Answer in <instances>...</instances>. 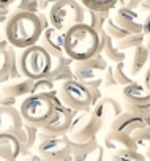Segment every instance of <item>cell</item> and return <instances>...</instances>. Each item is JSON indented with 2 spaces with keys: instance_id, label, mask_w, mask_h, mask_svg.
Returning <instances> with one entry per match:
<instances>
[{
  "instance_id": "cell-1",
  "label": "cell",
  "mask_w": 150,
  "mask_h": 161,
  "mask_svg": "<svg viewBox=\"0 0 150 161\" xmlns=\"http://www.w3.org/2000/svg\"><path fill=\"white\" fill-rule=\"evenodd\" d=\"M7 40L14 49H25L38 43L43 27L38 14L27 11H11L5 25Z\"/></svg>"
},
{
  "instance_id": "cell-2",
  "label": "cell",
  "mask_w": 150,
  "mask_h": 161,
  "mask_svg": "<svg viewBox=\"0 0 150 161\" xmlns=\"http://www.w3.org/2000/svg\"><path fill=\"white\" fill-rule=\"evenodd\" d=\"M65 55L73 60H86L100 54V35L87 24L69 27L63 33Z\"/></svg>"
},
{
  "instance_id": "cell-3",
  "label": "cell",
  "mask_w": 150,
  "mask_h": 161,
  "mask_svg": "<svg viewBox=\"0 0 150 161\" xmlns=\"http://www.w3.org/2000/svg\"><path fill=\"white\" fill-rule=\"evenodd\" d=\"M60 103L62 101L58 98L57 90L49 95H29L22 100L19 106V112L24 123H29L41 130L47 123V120L52 117L55 106Z\"/></svg>"
},
{
  "instance_id": "cell-4",
  "label": "cell",
  "mask_w": 150,
  "mask_h": 161,
  "mask_svg": "<svg viewBox=\"0 0 150 161\" xmlns=\"http://www.w3.org/2000/svg\"><path fill=\"white\" fill-rule=\"evenodd\" d=\"M52 65V57L40 46L33 44L21 51L18 55V66L22 77L38 80L47 77Z\"/></svg>"
},
{
  "instance_id": "cell-5",
  "label": "cell",
  "mask_w": 150,
  "mask_h": 161,
  "mask_svg": "<svg viewBox=\"0 0 150 161\" xmlns=\"http://www.w3.org/2000/svg\"><path fill=\"white\" fill-rule=\"evenodd\" d=\"M86 18V8L78 3L76 0H58V2L52 3L49 8V25L60 30L66 32L69 27L82 24Z\"/></svg>"
},
{
  "instance_id": "cell-6",
  "label": "cell",
  "mask_w": 150,
  "mask_h": 161,
  "mask_svg": "<svg viewBox=\"0 0 150 161\" xmlns=\"http://www.w3.org/2000/svg\"><path fill=\"white\" fill-rule=\"evenodd\" d=\"M106 68H108V60L101 54H97L86 60H74L71 63V71L74 79L87 87L103 86V74Z\"/></svg>"
},
{
  "instance_id": "cell-7",
  "label": "cell",
  "mask_w": 150,
  "mask_h": 161,
  "mask_svg": "<svg viewBox=\"0 0 150 161\" xmlns=\"http://www.w3.org/2000/svg\"><path fill=\"white\" fill-rule=\"evenodd\" d=\"M57 93H58L62 104H65L66 108L76 111V112L92 109V98H90L89 87L76 79L58 84Z\"/></svg>"
},
{
  "instance_id": "cell-8",
  "label": "cell",
  "mask_w": 150,
  "mask_h": 161,
  "mask_svg": "<svg viewBox=\"0 0 150 161\" xmlns=\"http://www.w3.org/2000/svg\"><path fill=\"white\" fill-rule=\"evenodd\" d=\"M101 126H103V123L95 117V114L90 109L81 111L73 119L66 137L73 142H87V141L97 137Z\"/></svg>"
},
{
  "instance_id": "cell-9",
  "label": "cell",
  "mask_w": 150,
  "mask_h": 161,
  "mask_svg": "<svg viewBox=\"0 0 150 161\" xmlns=\"http://www.w3.org/2000/svg\"><path fill=\"white\" fill-rule=\"evenodd\" d=\"M123 101L128 112H134L142 117H150V92L144 86L133 82L123 87Z\"/></svg>"
},
{
  "instance_id": "cell-10",
  "label": "cell",
  "mask_w": 150,
  "mask_h": 161,
  "mask_svg": "<svg viewBox=\"0 0 150 161\" xmlns=\"http://www.w3.org/2000/svg\"><path fill=\"white\" fill-rule=\"evenodd\" d=\"M78 115L76 111H73L69 108H66L65 104H57L55 109H54V114L52 117L47 120V123L41 128V131L54 136V137H58V136H66L68 131H69V126H71V122L73 119Z\"/></svg>"
},
{
  "instance_id": "cell-11",
  "label": "cell",
  "mask_w": 150,
  "mask_h": 161,
  "mask_svg": "<svg viewBox=\"0 0 150 161\" xmlns=\"http://www.w3.org/2000/svg\"><path fill=\"white\" fill-rule=\"evenodd\" d=\"M36 155L43 158L44 161H55V159H63L71 156L69 150V139L66 136H58V137H51L47 141L38 142L36 145Z\"/></svg>"
},
{
  "instance_id": "cell-12",
  "label": "cell",
  "mask_w": 150,
  "mask_h": 161,
  "mask_svg": "<svg viewBox=\"0 0 150 161\" xmlns=\"http://www.w3.org/2000/svg\"><path fill=\"white\" fill-rule=\"evenodd\" d=\"M144 126H150V117H142L128 111H123L119 117H115L111 122V131H119L130 136L136 130H141Z\"/></svg>"
},
{
  "instance_id": "cell-13",
  "label": "cell",
  "mask_w": 150,
  "mask_h": 161,
  "mask_svg": "<svg viewBox=\"0 0 150 161\" xmlns=\"http://www.w3.org/2000/svg\"><path fill=\"white\" fill-rule=\"evenodd\" d=\"M19 77H22V74L18 66V54L14 47L0 51V84Z\"/></svg>"
},
{
  "instance_id": "cell-14",
  "label": "cell",
  "mask_w": 150,
  "mask_h": 161,
  "mask_svg": "<svg viewBox=\"0 0 150 161\" xmlns=\"http://www.w3.org/2000/svg\"><path fill=\"white\" fill-rule=\"evenodd\" d=\"M51 57H60L65 55V49H63V32L54 29V27H47L43 30L38 43Z\"/></svg>"
},
{
  "instance_id": "cell-15",
  "label": "cell",
  "mask_w": 150,
  "mask_h": 161,
  "mask_svg": "<svg viewBox=\"0 0 150 161\" xmlns=\"http://www.w3.org/2000/svg\"><path fill=\"white\" fill-rule=\"evenodd\" d=\"M92 112L101 123H106V122L111 123L115 117H119L123 112V108L117 100H114L111 97H101L100 101L92 108Z\"/></svg>"
},
{
  "instance_id": "cell-16",
  "label": "cell",
  "mask_w": 150,
  "mask_h": 161,
  "mask_svg": "<svg viewBox=\"0 0 150 161\" xmlns=\"http://www.w3.org/2000/svg\"><path fill=\"white\" fill-rule=\"evenodd\" d=\"M33 89V80L27 77H19L13 80H7V82L0 84V93L2 97H11V98H25L32 95Z\"/></svg>"
},
{
  "instance_id": "cell-17",
  "label": "cell",
  "mask_w": 150,
  "mask_h": 161,
  "mask_svg": "<svg viewBox=\"0 0 150 161\" xmlns=\"http://www.w3.org/2000/svg\"><path fill=\"white\" fill-rule=\"evenodd\" d=\"M119 27L126 30L128 33H142V21L136 10L131 8H119L115 11V16L112 18Z\"/></svg>"
},
{
  "instance_id": "cell-18",
  "label": "cell",
  "mask_w": 150,
  "mask_h": 161,
  "mask_svg": "<svg viewBox=\"0 0 150 161\" xmlns=\"http://www.w3.org/2000/svg\"><path fill=\"white\" fill-rule=\"evenodd\" d=\"M22 126L24 120L16 106H0V131H19Z\"/></svg>"
},
{
  "instance_id": "cell-19",
  "label": "cell",
  "mask_w": 150,
  "mask_h": 161,
  "mask_svg": "<svg viewBox=\"0 0 150 161\" xmlns=\"http://www.w3.org/2000/svg\"><path fill=\"white\" fill-rule=\"evenodd\" d=\"M104 147L117 152V150H137L133 137L130 134H123L119 131H109L104 137Z\"/></svg>"
},
{
  "instance_id": "cell-20",
  "label": "cell",
  "mask_w": 150,
  "mask_h": 161,
  "mask_svg": "<svg viewBox=\"0 0 150 161\" xmlns=\"http://www.w3.org/2000/svg\"><path fill=\"white\" fill-rule=\"evenodd\" d=\"M150 55H148V51L145 49L144 44L137 46L133 49V55H131V63H130V76H137L144 71L147 62H148Z\"/></svg>"
},
{
  "instance_id": "cell-21",
  "label": "cell",
  "mask_w": 150,
  "mask_h": 161,
  "mask_svg": "<svg viewBox=\"0 0 150 161\" xmlns=\"http://www.w3.org/2000/svg\"><path fill=\"white\" fill-rule=\"evenodd\" d=\"M0 147L8 148L16 158H19L22 152L19 131H0Z\"/></svg>"
},
{
  "instance_id": "cell-22",
  "label": "cell",
  "mask_w": 150,
  "mask_h": 161,
  "mask_svg": "<svg viewBox=\"0 0 150 161\" xmlns=\"http://www.w3.org/2000/svg\"><path fill=\"white\" fill-rule=\"evenodd\" d=\"M106 60H109V62H112V63H119V62H125V58H126V52H123V51H120L117 46H115V43L108 36L106 38V41H104V46H103V49H101V52H100Z\"/></svg>"
},
{
  "instance_id": "cell-23",
  "label": "cell",
  "mask_w": 150,
  "mask_h": 161,
  "mask_svg": "<svg viewBox=\"0 0 150 161\" xmlns=\"http://www.w3.org/2000/svg\"><path fill=\"white\" fill-rule=\"evenodd\" d=\"M109 18V11H92V10H86V18H84V24H87L89 27H92L95 32L103 30L104 22Z\"/></svg>"
},
{
  "instance_id": "cell-24",
  "label": "cell",
  "mask_w": 150,
  "mask_h": 161,
  "mask_svg": "<svg viewBox=\"0 0 150 161\" xmlns=\"http://www.w3.org/2000/svg\"><path fill=\"white\" fill-rule=\"evenodd\" d=\"M144 41H145V36H144L142 33H130V35H126L125 38H122V40H119V41H114V43H115V46H117L120 51L125 52V51H128V49H134V47L144 44Z\"/></svg>"
},
{
  "instance_id": "cell-25",
  "label": "cell",
  "mask_w": 150,
  "mask_h": 161,
  "mask_svg": "<svg viewBox=\"0 0 150 161\" xmlns=\"http://www.w3.org/2000/svg\"><path fill=\"white\" fill-rule=\"evenodd\" d=\"M79 2L86 10L92 11H111L117 5V0H79Z\"/></svg>"
},
{
  "instance_id": "cell-26",
  "label": "cell",
  "mask_w": 150,
  "mask_h": 161,
  "mask_svg": "<svg viewBox=\"0 0 150 161\" xmlns=\"http://www.w3.org/2000/svg\"><path fill=\"white\" fill-rule=\"evenodd\" d=\"M98 141L97 137L95 139H90L87 142H73L69 141V150H71V155H90L95 148H98Z\"/></svg>"
},
{
  "instance_id": "cell-27",
  "label": "cell",
  "mask_w": 150,
  "mask_h": 161,
  "mask_svg": "<svg viewBox=\"0 0 150 161\" xmlns=\"http://www.w3.org/2000/svg\"><path fill=\"white\" fill-rule=\"evenodd\" d=\"M109 161H147L139 150H117L111 155Z\"/></svg>"
},
{
  "instance_id": "cell-28",
  "label": "cell",
  "mask_w": 150,
  "mask_h": 161,
  "mask_svg": "<svg viewBox=\"0 0 150 161\" xmlns=\"http://www.w3.org/2000/svg\"><path fill=\"white\" fill-rule=\"evenodd\" d=\"M112 73H114V77H115V82H117L119 86H128V84H133V82H134L133 77H131L130 73H128V69H126L125 62L114 63Z\"/></svg>"
},
{
  "instance_id": "cell-29",
  "label": "cell",
  "mask_w": 150,
  "mask_h": 161,
  "mask_svg": "<svg viewBox=\"0 0 150 161\" xmlns=\"http://www.w3.org/2000/svg\"><path fill=\"white\" fill-rule=\"evenodd\" d=\"M74 60L73 58H69V57H66V55H60V57H52V65H51V71H49V74H47V79H54L55 76H58L65 68H68V66H71V63H73Z\"/></svg>"
},
{
  "instance_id": "cell-30",
  "label": "cell",
  "mask_w": 150,
  "mask_h": 161,
  "mask_svg": "<svg viewBox=\"0 0 150 161\" xmlns=\"http://www.w3.org/2000/svg\"><path fill=\"white\" fill-rule=\"evenodd\" d=\"M22 130H24V133H25V145H24V148H22V153H21V156H27L29 155V152H30V148L35 145V142L38 141V128H35V126H32V125H29V123H24V126H22Z\"/></svg>"
},
{
  "instance_id": "cell-31",
  "label": "cell",
  "mask_w": 150,
  "mask_h": 161,
  "mask_svg": "<svg viewBox=\"0 0 150 161\" xmlns=\"http://www.w3.org/2000/svg\"><path fill=\"white\" fill-rule=\"evenodd\" d=\"M103 29H104V32L108 33V36H109L112 41H119V40L125 38L126 35H130L126 30H123L122 27H119L112 18H108V21L104 22V27H103Z\"/></svg>"
},
{
  "instance_id": "cell-32",
  "label": "cell",
  "mask_w": 150,
  "mask_h": 161,
  "mask_svg": "<svg viewBox=\"0 0 150 161\" xmlns=\"http://www.w3.org/2000/svg\"><path fill=\"white\" fill-rule=\"evenodd\" d=\"M57 87L51 79L44 77V79H38L33 80V89H32V95H49L52 92H55Z\"/></svg>"
},
{
  "instance_id": "cell-33",
  "label": "cell",
  "mask_w": 150,
  "mask_h": 161,
  "mask_svg": "<svg viewBox=\"0 0 150 161\" xmlns=\"http://www.w3.org/2000/svg\"><path fill=\"white\" fill-rule=\"evenodd\" d=\"M137 150L139 148H147L150 147V126H144L141 130H136L133 134H131Z\"/></svg>"
},
{
  "instance_id": "cell-34",
  "label": "cell",
  "mask_w": 150,
  "mask_h": 161,
  "mask_svg": "<svg viewBox=\"0 0 150 161\" xmlns=\"http://www.w3.org/2000/svg\"><path fill=\"white\" fill-rule=\"evenodd\" d=\"M13 11H27V13H40V0H16L13 5Z\"/></svg>"
},
{
  "instance_id": "cell-35",
  "label": "cell",
  "mask_w": 150,
  "mask_h": 161,
  "mask_svg": "<svg viewBox=\"0 0 150 161\" xmlns=\"http://www.w3.org/2000/svg\"><path fill=\"white\" fill-rule=\"evenodd\" d=\"M7 19H8V16L0 14V51H3V49H8V47H11V46H10V43H8V40H7V33H5Z\"/></svg>"
},
{
  "instance_id": "cell-36",
  "label": "cell",
  "mask_w": 150,
  "mask_h": 161,
  "mask_svg": "<svg viewBox=\"0 0 150 161\" xmlns=\"http://www.w3.org/2000/svg\"><path fill=\"white\" fill-rule=\"evenodd\" d=\"M103 86L104 87H114V86H117L114 73H112V65H108V68H106V71L103 74Z\"/></svg>"
},
{
  "instance_id": "cell-37",
  "label": "cell",
  "mask_w": 150,
  "mask_h": 161,
  "mask_svg": "<svg viewBox=\"0 0 150 161\" xmlns=\"http://www.w3.org/2000/svg\"><path fill=\"white\" fill-rule=\"evenodd\" d=\"M103 159H104V148H103V147H98V148H95V150L87 156L86 161H103Z\"/></svg>"
},
{
  "instance_id": "cell-38",
  "label": "cell",
  "mask_w": 150,
  "mask_h": 161,
  "mask_svg": "<svg viewBox=\"0 0 150 161\" xmlns=\"http://www.w3.org/2000/svg\"><path fill=\"white\" fill-rule=\"evenodd\" d=\"M0 161H18V158L5 147H0Z\"/></svg>"
},
{
  "instance_id": "cell-39",
  "label": "cell",
  "mask_w": 150,
  "mask_h": 161,
  "mask_svg": "<svg viewBox=\"0 0 150 161\" xmlns=\"http://www.w3.org/2000/svg\"><path fill=\"white\" fill-rule=\"evenodd\" d=\"M117 3L122 7V8H131V10H136L141 3V0H117Z\"/></svg>"
},
{
  "instance_id": "cell-40",
  "label": "cell",
  "mask_w": 150,
  "mask_h": 161,
  "mask_svg": "<svg viewBox=\"0 0 150 161\" xmlns=\"http://www.w3.org/2000/svg\"><path fill=\"white\" fill-rule=\"evenodd\" d=\"M89 90H90V98H92V108L100 101V98H101V92H100V87H89Z\"/></svg>"
},
{
  "instance_id": "cell-41",
  "label": "cell",
  "mask_w": 150,
  "mask_h": 161,
  "mask_svg": "<svg viewBox=\"0 0 150 161\" xmlns=\"http://www.w3.org/2000/svg\"><path fill=\"white\" fill-rule=\"evenodd\" d=\"M142 86H144V89L147 90V92H150V65H148V68L144 71V77H142Z\"/></svg>"
},
{
  "instance_id": "cell-42",
  "label": "cell",
  "mask_w": 150,
  "mask_h": 161,
  "mask_svg": "<svg viewBox=\"0 0 150 161\" xmlns=\"http://www.w3.org/2000/svg\"><path fill=\"white\" fill-rule=\"evenodd\" d=\"M16 104H18L16 98H11V97H2L0 98V106H16Z\"/></svg>"
},
{
  "instance_id": "cell-43",
  "label": "cell",
  "mask_w": 150,
  "mask_h": 161,
  "mask_svg": "<svg viewBox=\"0 0 150 161\" xmlns=\"http://www.w3.org/2000/svg\"><path fill=\"white\" fill-rule=\"evenodd\" d=\"M142 35L145 36V38H148L150 36V14L144 19V22H142Z\"/></svg>"
},
{
  "instance_id": "cell-44",
  "label": "cell",
  "mask_w": 150,
  "mask_h": 161,
  "mask_svg": "<svg viewBox=\"0 0 150 161\" xmlns=\"http://www.w3.org/2000/svg\"><path fill=\"white\" fill-rule=\"evenodd\" d=\"M139 7H141L142 10H145V11H150V0H141Z\"/></svg>"
},
{
  "instance_id": "cell-45",
  "label": "cell",
  "mask_w": 150,
  "mask_h": 161,
  "mask_svg": "<svg viewBox=\"0 0 150 161\" xmlns=\"http://www.w3.org/2000/svg\"><path fill=\"white\" fill-rule=\"evenodd\" d=\"M24 161H44V159L40 158L38 155H27V156L24 158Z\"/></svg>"
},
{
  "instance_id": "cell-46",
  "label": "cell",
  "mask_w": 150,
  "mask_h": 161,
  "mask_svg": "<svg viewBox=\"0 0 150 161\" xmlns=\"http://www.w3.org/2000/svg\"><path fill=\"white\" fill-rule=\"evenodd\" d=\"M14 2H16V0H0V7H7V8H10L11 5H14Z\"/></svg>"
},
{
  "instance_id": "cell-47",
  "label": "cell",
  "mask_w": 150,
  "mask_h": 161,
  "mask_svg": "<svg viewBox=\"0 0 150 161\" xmlns=\"http://www.w3.org/2000/svg\"><path fill=\"white\" fill-rule=\"evenodd\" d=\"M144 46H145V49L148 51V55H150V36H148V38H145V41H144Z\"/></svg>"
},
{
  "instance_id": "cell-48",
  "label": "cell",
  "mask_w": 150,
  "mask_h": 161,
  "mask_svg": "<svg viewBox=\"0 0 150 161\" xmlns=\"http://www.w3.org/2000/svg\"><path fill=\"white\" fill-rule=\"evenodd\" d=\"M144 156H145L147 161H150V147H147V148L144 150Z\"/></svg>"
},
{
  "instance_id": "cell-49",
  "label": "cell",
  "mask_w": 150,
  "mask_h": 161,
  "mask_svg": "<svg viewBox=\"0 0 150 161\" xmlns=\"http://www.w3.org/2000/svg\"><path fill=\"white\" fill-rule=\"evenodd\" d=\"M46 3H49V5H52V3H55V2H58V0H44Z\"/></svg>"
},
{
  "instance_id": "cell-50",
  "label": "cell",
  "mask_w": 150,
  "mask_h": 161,
  "mask_svg": "<svg viewBox=\"0 0 150 161\" xmlns=\"http://www.w3.org/2000/svg\"><path fill=\"white\" fill-rule=\"evenodd\" d=\"M55 161H73V159H71V156H68V158H63V159H55Z\"/></svg>"
},
{
  "instance_id": "cell-51",
  "label": "cell",
  "mask_w": 150,
  "mask_h": 161,
  "mask_svg": "<svg viewBox=\"0 0 150 161\" xmlns=\"http://www.w3.org/2000/svg\"><path fill=\"white\" fill-rule=\"evenodd\" d=\"M0 98H2V93H0Z\"/></svg>"
}]
</instances>
